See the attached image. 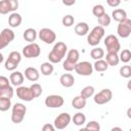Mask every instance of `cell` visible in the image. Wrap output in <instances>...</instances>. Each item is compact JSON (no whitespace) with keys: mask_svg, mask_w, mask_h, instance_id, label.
<instances>
[{"mask_svg":"<svg viewBox=\"0 0 131 131\" xmlns=\"http://www.w3.org/2000/svg\"><path fill=\"white\" fill-rule=\"evenodd\" d=\"M27 113V107L25 106V104L16 102L13 104L12 106V111H11V121L14 124H19L23 122L25 116Z\"/></svg>","mask_w":131,"mask_h":131,"instance_id":"cell-3","label":"cell"},{"mask_svg":"<svg viewBox=\"0 0 131 131\" xmlns=\"http://www.w3.org/2000/svg\"><path fill=\"white\" fill-rule=\"evenodd\" d=\"M117 33L121 38H128L131 34V19L126 18L119 23Z\"/></svg>","mask_w":131,"mask_h":131,"instance_id":"cell-9","label":"cell"},{"mask_svg":"<svg viewBox=\"0 0 131 131\" xmlns=\"http://www.w3.org/2000/svg\"><path fill=\"white\" fill-rule=\"evenodd\" d=\"M89 32V26L87 23L80 21L75 26V33L78 36H85Z\"/></svg>","mask_w":131,"mask_h":131,"instance_id":"cell-17","label":"cell"},{"mask_svg":"<svg viewBox=\"0 0 131 131\" xmlns=\"http://www.w3.org/2000/svg\"><path fill=\"white\" fill-rule=\"evenodd\" d=\"M72 120H73V122L76 126H82L86 122V116L83 113H77V114L74 115Z\"/></svg>","mask_w":131,"mask_h":131,"instance_id":"cell-26","label":"cell"},{"mask_svg":"<svg viewBox=\"0 0 131 131\" xmlns=\"http://www.w3.org/2000/svg\"><path fill=\"white\" fill-rule=\"evenodd\" d=\"M74 21H75V18H74V16L73 15H71V14H68V15H64L63 17H62V19H61V23H62V25L64 26V27H72L73 25H74Z\"/></svg>","mask_w":131,"mask_h":131,"instance_id":"cell-35","label":"cell"},{"mask_svg":"<svg viewBox=\"0 0 131 131\" xmlns=\"http://www.w3.org/2000/svg\"><path fill=\"white\" fill-rule=\"evenodd\" d=\"M93 64H91L89 61H80L77 62L75 67V72L80 76H90L93 73Z\"/></svg>","mask_w":131,"mask_h":131,"instance_id":"cell-7","label":"cell"},{"mask_svg":"<svg viewBox=\"0 0 131 131\" xmlns=\"http://www.w3.org/2000/svg\"><path fill=\"white\" fill-rule=\"evenodd\" d=\"M79 57H80V53H79V51H78L77 49H71V50L68 52V54H67V58H68L69 60L75 62V63L78 62Z\"/></svg>","mask_w":131,"mask_h":131,"instance_id":"cell-29","label":"cell"},{"mask_svg":"<svg viewBox=\"0 0 131 131\" xmlns=\"http://www.w3.org/2000/svg\"><path fill=\"white\" fill-rule=\"evenodd\" d=\"M23 37H24V39H25L26 41H28L29 43H33V42L36 40V38H37V32H36V30L33 29V28H29V29H27V30L24 32Z\"/></svg>","mask_w":131,"mask_h":131,"instance_id":"cell-20","label":"cell"},{"mask_svg":"<svg viewBox=\"0 0 131 131\" xmlns=\"http://www.w3.org/2000/svg\"><path fill=\"white\" fill-rule=\"evenodd\" d=\"M40 70H41V73L42 75L44 76H50L52 73H53V66H52V62H43L40 67Z\"/></svg>","mask_w":131,"mask_h":131,"instance_id":"cell-24","label":"cell"},{"mask_svg":"<svg viewBox=\"0 0 131 131\" xmlns=\"http://www.w3.org/2000/svg\"><path fill=\"white\" fill-rule=\"evenodd\" d=\"M90 56H91L93 59H95V60L101 59V58L104 56V51H103V49L100 48V47H94V48L90 51Z\"/></svg>","mask_w":131,"mask_h":131,"instance_id":"cell-25","label":"cell"},{"mask_svg":"<svg viewBox=\"0 0 131 131\" xmlns=\"http://www.w3.org/2000/svg\"><path fill=\"white\" fill-rule=\"evenodd\" d=\"M97 21H98V24H99V26H101V27H107V26H110V24H111V16L107 14V13H104V14H102L101 16H99V17H97Z\"/></svg>","mask_w":131,"mask_h":131,"instance_id":"cell-31","label":"cell"},{"mask_svg":"<svg viewBox=\"0 0 131 131\" xmlns=\"http://www.w3.org/2000/svg\"><path fill=\"white\" fill-rule=\"evenodd\" d=\"M94 91H95V89H94L93 86H86V87H84V88L81 90L80 95L87 99V98L91 97V96L94 94Z\"/></svg>","mask_w":131,"mask_h":131,"instance_id":"cell-30","label":"cell"},{"mask_svg":"<svg viewBox=\"0 0 131 131\" xmlns=\"http://www.w3.org/2000/svg\"><path fill=\"white\" fill-rule=\"evenodd\" d=\"M41 53V49H40V46L33 42V43H30L28 44L27 46H25L23 48V55L27 58H35V57H38Z\"/></svg>","mask_w":131,"mask_h":131,"instance_id":"cell-6","label":"cell"},{"mask_svg":"<svg viewBox=\"0 0 131 131\" xmlns=\"http://www.w3.org/2000/svg\"><path fill=\"white\" fill-rule=\"evenodd\" d=\"M119 56H120V60L122 62L127 63V62H129L131 60V51L129 49H124V50L121 51Z\"/></svg>","mask_w":131,"mask_h":131,"instance_id":"cell-32","label":"cell"},{"mask_svg":"<svg viewBox=\"0 0 131 131\" xmlns=\"http://www.w3.org/2000/svg\"><path fill=\"white\" fill-rule=\"evenodd\" d=\"M45 105L49 108H58L60 106L63 105L64 103V99L62 96L60 95H56V94H52V95H48L45 98Z\"/></svg>","mask_w":131,"mask_h":131,"instance_id":"cell-8","label":"cell"},{"mask_svg":"<svg viewBox=\"0 0 131 131\" xmlns=\"http://www.w3.org/2000/svg\"><path fill=\"white\" fill-rule=\"evenodd\" d=\"M10 80H8V78L4 77V76H1L0 77V88L1 87H6V86H9L10 85Z\"/></svg>","mask_w":131,"mask_h":131,"instance_id":"cell-43","label":"cell"},{"mask_svg":"<svg viewBox=\"0 0 131 131\" xmlns=\"http://www.w3.org/2000/svg\"><path fill=\"white\" fill-rule=\"evenodd\" d=\"M104 36V28L101 26L94 27L87 36V42L91 46H96Z\"/></svg>","mask_w":131,"mask_h":131,"instance_id":"cell-2","label":"cell"},{"mask_svg":"<svg viewBox=\"0 0 131 131\" xmlns=\"http://www.w3.org/2000/svg\"><path fill=\"white\" fill-rule=\"evenodd\" d=\"M71 120H72V118H71L70 114H68V113H61V114H59V115L54 119L53 125L55 126L56 129L62 130V129H64L66 127L69 126V124L71 123Z\"/></svg>","mask_w":131,"mask_h":131,"instance_id":"cell-10","label":"cell"},{"mask_svg":"<svg viewBox=\"0 0 131 131\" xmlns=\"http://www.w3.org/2000/svg\"><path fill=\"white\" fill-rule=\"evenodd\" d=\"M130 130H131V128H130Z\"/></svg>","mask_w":131,"mask_h":131,"instance_id":"cell-51","label":"cell"},{"mask_svg":"<svg viewBox=\"0 0 131 131\" xmlns=\"http://www.w3.org/2000/svg\"><path fill=\"white\" fill-rule=\"evenodd\" d=\"M39 38L41 41H43L46 44H52L56 40V35L54 31H52L49 28H43L39 32Z\"/></svg>","mask_w":131,"mask_h":131,"instance_id":"cell-11","label":"cell"},{"mask_svg":"<svg viewBox=\"0 0 131 131\" xmlns=\"http://www.w3.org/2000/svg\"><path fill=\"white\" fill-rule=\"evenodd\" d=\"M8 58L12 59L13 61H15L16 63H19L21 60V54L18 51H11L8 55Z\"/></svg>","mask_w":131,"mask_h":131,"instance_id":"cell-41","label":"cell"},{"mask_svg":"<svg viewBox=\"0 0 131 131\" xmlns=\"http://www.w3.org/2000/svg\"><path fill=\"white\" fill-rule=\"evenodd\" d=\"M17 66H18V63H16L15 61H13L12 59H10L8 57L4 62V67H5V69L7 71H14L17 68Z\"/></svg>","mask_w":131,"mask_h":131,"instance_id":"cell-37","label":"cell"},{"mask_svg":"<svg viewBox=\"0 0 131 131\" xmlns=\"http://www.w3.org/2000/svg\"><path fill=\"white\" fill-rule=\"evenodd\" d=\"M59 82H60L61 86H63L66 88H70V87L74 86V84H75V78L71 74H63V75L60 76Z\"/></svg>","mask_w":131,"mask_h":131,"instance_id":"cell-16","label":"cell"},{"mask_svg":"<svg viewBox=\"0 0 131 131\" xmlns=\"http://www.w3.org/2000/svg\"><path fill=\"white\" fill-rule=\"evenodd\" d=\"M112 98H113V92H112V90L105 88V89H102L101 91H99L98 93H96L94 95V98L93 99H94V102L96 104L101 105V104H105V103L110 102L112 100Z\"/></svg>","mask_w":131,"mask_h":131,"instance_id":"cell-4","label":"cell"},{"mask_svg":"<svg viewBox=\"0 0 131 131\" xmlns=\"http://www.w3.org/2000/svg\"><path fill=\"white\" fill-rule=\"evenodd\" d=\"M123 1H129V0H123Z\"/></svg>","mask_w":131,"mask_h":131,"instance_id":"cell-50","label":"cell"},{"mask_svg":"<svg viewBox=\"0 0 131 131\" xmlns=\"http://www.w3.org/2000/svg\"><path fill=\"white\" fill-rule=\"evenodd\" d=\"M56 128H55V126L54 125H52V124H45L43 127H42V130L43 131H54Z\"/></svg>","mask_w":131,"mask_h":131,"instance_id":"cell-45","label":"cell"},{"mask_svg":"<svg viewBox=\"0 0 131 131\" xmlns=\"http://www.w3.org/2000/svg\"><path fill=\"white\" fill-rule=\"evenodd\" d=\"M130 46H131V44H130Z\"/></svg>","mask_w":131,"mask_h":131,"instance_id":"cell-52","label":"cell"},{"mask_svg":"<svg viewBox=\"0 0 131 131\" xmlns=\"http://www.w3.org/2000/svg\"><path fill=\"white\" fill-rule=\"evenodd\" d=\"M21 15L16 12H12L8 17V24L11 28H17L21 24Z\"/></svg>","mask_w":131,"mask_h":131,"instance_id":"cell-18","label":"cell"},{"mask_svg":"<svg viewBox=\"0 0 131 131\" xmlns=\"http://www.w3.org/2000/svg\"><path fill=\"white\" fill-rule=\"evenodd\" d=\"M112 16H113L114 20L120 23V21H122V20L127 18V12L124 9H122V8H117V9L113 10Z\"/></svg>","mask_w":131,"mask_h":131,"instance_id":"cell-19","label":"cell"},{"mask_svg":"<svg viewBox=\"0 0 131 131\" xmlns=\"http://www.w3.org/2000/svg\"><path fill=\"white\" fill-rule=\"evenodd\" d=\"M105 60L108 63V66H118V63L120 62V56L118 55L117 52H107L106 56H105Z\"/></svg>","mask_w":131,"mask_h":131,"instance_id":"cell-21","label":"cell"},{"mask_svg":"<svg viewBox=\"0 0 131 131\" xmlns=\"http://www.w3.org/2000/svg\"><path fill=\"white\" fill-rule=\"evenodd\" d=\"M10 8V12H14L18 8V1L17 0H7Z\"/></svg>","mask_w":131,"mask_h":131,"instance_id":"cell-42","label":"cell"},{"mask_svg":"<svg viewBox=\"0 0 131 131\" xmlns=\"http://www.w3.org/2000/svg\"><path fill=\"white\" fill-rule=\"evenodd\" d=\"M120 75L123 78H131V66H123L120 68Z\"/></svg>","mask_w":131,"mask_h":131,"instance_id":"cell-34","label":"cell"},{"mask_svg":"<svg viewBox=\"0 0 131 131\" xmlns=\"http://www.w3.org/2000/svg\"><path fill=\"white\" fill-rule=\"evenodd\" d=\"M130 66H131V64H130Z\"/></svg>","mask_w":131,"mask_h":131,"instance_id":"cell-53","label":"cell"},{"mask_svg":"<svg viewBox=\"0 0 131 131\" xmlns=\"http://www.w3.org/2000/svg\"><path fill=\"white\" fill-rule=\"evenodd\" d=\"M15 35L14 32L8 28L3 29L1 34H0V49L5 48L13 39H14Z\"/></svg>","mask_w":131,"mask_h":131,"instance_id":"cell-12","label":"cell"},{"mask_svg":"<svg viewBox=\"0 0 131 131\" xmlns=\"http://www.w3.org/2000/svg\"><path fill=\"white\" fill-rule=\"evenodd\" d=\"M68 47L66 45V43L59 41L57 43L54 44L52 50L49 52L48 54V59L50 62L52 63H58L62 60V58L64 57L66 53H67Z\"/></svg>","mask_w":131,"mask_h":131,"instance_id":"cell-1","label":"cell"},{"mask_svg":"<svg viewBox=\"0 0 131 131\" xmlns=\"http://www.w3.org/2000/svg\"><path fill=\"white\" fill-rule=\"evenodd\" d=\"M93 68H94V70L96 72H104V71L107 70L108 63L106 62V60H104L102 58L101 59H97V60H95V62L93 64Z\"/></svg>","mask_w":131,"mask_h":131,"instance_id":"cell-23","label":"cell"},{"mask_svg":"<svg viewBox=\"0 0 131 131\" xmlns=\"http://www.w3.org/2000/svg\"><path fill=\"white\" fill-rule=\"evenodd\" d=\"M122 0H106V3L111 6V7H117L121 4Z\"/></svg>","mask_w":131,"mask_h":131,"instance_id":"cell-44","label":"cell"},{"mask_svg":"<svg viewBox=\"0 0 131 131\" xmlns=\"http://www.w3.org/2000/svg\"><path fill=\"white\" fill-rule=\"evenodd\" d=\"M85 129L86 130H92V131H99L100 130V125L96 121H90L89 123H87Z\"/></svg>","mask_w":131,"mask_h":131,"instance_id":"cell-39","label":"cell"},{"mask_svg":"<svg viewBox=\"0 0 131 131\" xmlns=\"http://www.w3.org/2000/svg\"><path fill=\"white\" fill-rule=\"evenodd\" d=\"M11 98L8 97H1L0 96V111L1 112H6L10 108L11 106Z\"/></svg>","mask_w":131,"mask_h":131,"instance_id":"cell-27","label":"cell"},{"mask_svg":"<svg viewBox=\"0 0 131 131\" xmlns=\"http://www.w3.org/2000/svg\"><path fill=\"white\" fill-rule=\"evenodd\" d=\"M9 80H10V82H11V84H12L13 86H17V87H18V86H20V85L24 83L25 78H24V75H23L20 72L16 71V72H12V73L10 74Z\"/></svg>","mask_w":131,"mask_h":131,"instance_id":"cell-15","label":"cell"},{"mask_svg":"<svg viewBox=\"0 0 131 131\" xmlns=\"http://www.w3.org/2000/svg\"><path fill=\"white\" fill-rule=\"evenodd\" d=\"M126 115H127V117H128L129 119H131V107H129V108L127 110V113H126Z\"/></svg>","mask_w":131,"mask_h":131,"instance_id":"cell-47","label":"cell"},{"mask_svg":"<svg viewBox=\"0 0 131 131\" xmlns=\"http://www.w3.org/2000/svg\"><path fill=\"white\" fill-rule=\"evenodd\" d=\"M76 64H77V63H75V62H73V61H71V60H69V59L67 58V59L62 62V68H63V70L67 71V72H72V71L75 70Z\"/></svg>","mask_w":131,"mask_h":131,"instance_id":"cell-38","label":"cell"},{"mask_svg":"<svg viewBox=\"0 0 131 131\" xmlns=\"http://www.w3.org/2000/svg\"><path fill=\"white\" fill-rule=\"evenodd\" d=\"M10 12V8H9V4L7 0H2L0 2V13L1 14H6Z\"/></svg>","mask_w":131,"mask_h":131,"instance_id":"cell-40","label":"cell"},{"mask_svg":"<svg viewBox=\"0 0 131 131\" xmlns=\"http://www.w3.org/2000/svg\"><path fill=\"white\" fill-rule=\"evenodd\" d=\"M92 13H93L96 17H99V16H101L102 14L105 13V9H104L103 5H101V4H96V5H94L93 8H92Z\"/></svg>","mask_w":131,"mask_h":131,"instance_id":"cell-33","label":"cell"},{"mask_svg":"<svg viewBox=\"0 0 131 131\" xmlns=\"http://www.w3.org/2000/svg\"><path fill=\"white\" fill-rule=\"evenodd\" d=\"M115 130H118V131H122V128H120V127H114V128H112V131H115Z\"/></svg>","mask_w":131,"mask_h":131,"instance_id":"cell-48","label":"cell"},{"mask_svg":"<svg viewBox=\"0 0 131 131\" xmlns=\"http://www.w3.org/2000/svg\"><path fill=\"white\" fill-rule=\"evenodd\" d=\"M0 96L1 97H8L11 98L13 96V88L9 85L6 87H1L0 88Z\"/></svg>","mask_w":131,"mask_h":131,"instance_id":"cell-28","label":"cell"},{"mask_svg":"<svg viewBox=\"0 0 131 131\" xmlns=\"http://www.w3.org/2000/svg\"><path fill=\"white\" fill-rule=\"evenodd\" d=\"M76 3V0H62V4L66 6H72Z\"/></svg>","mask_w":131,"mask_h":131,"instance_id":"cell-46","label":"cell"},{"mask_svg":"<svg viewBox=\"0 0 131 131\" xmlns=\"http://www.w3.org/2000/svg\"><path fill=\"white\" fill-rule=\"evenodd\" d=\"M127 88H128L129 90H131V80L128 81V83H127Z\"/></svg>","mask_w":131,"mask_h":131,"instance_id":"cell-49","label":"cell"},{"mask_svg":"<svg viewBox=\"0 0 131 131\" xmlns=\"http://www.w3.org/2000/svg\"><path fill=\"white\" fill-rule=\"evenodd\" d=\"M30 87H31V89H32V91H33V93H34L35 98L39 97V96L42 94V92H43L41 85H40V84H38V83H34V84H33V85H31Z\"/></svg>","mask_w":131,"mask_h":131,"instance_id":"cell-36","label":"cell"},{"mask_svg":"<svg viewBox=\"0 0 131 131\" xmlns=\"http://www.w3.org/2000/svg\"><path fill=\"white\" fill-rule=\"evenodd\" d=\"M25 77L29 80V81H32V82H35L39 79L40 77V74H39V71L36 69V68H33V67H29L25 70Z\"/></svg>","mask_w":131,"mask_h":131,"instance_id":"cell-14","label":"cell"},{"mask_svg":"<svg viewBox=\"0 0 131 131\" xmlns=\"http://www.w3.org/2000/svg\"><path fill=\"white\" fill-rule=\"evenodd\" d=\"M72 105L74 108L76 110H82L85 107L86 105V98H84L83 96L79 95V96H76L73 98L72 100Z\"/></svg>","mask_w":131,"mask_h":131,"instance_id":"cell-22","label":"cell"},{"mask_svg":"<svg viewBox=\"0 0 131 131\" xmlns=\"http://www.w3.org/2000/svg\"><path fill=\"white\" fill-rule=\"evenodd\" d=\"M16 95L19 99L25 101H32L35 99L34 93L31 89V87H25V86H18L16 89Z\"/></svg>","mask_w":131,"mask_h":131,"instance_id":"cell-13","label":"cell"},{"mask_svg":"<svg viewBox=\"0 0 131 131\" xmlns=\"http://www.w3.org/2000/svg\"><path fill=\"white\" fill-rule=\"evenodd\" d=\"M104 45L106 47L107 52H119L121 49V44L119 39L115 35H108L104 39Z\"/></svg>","mask_w":131,"mask_h":131,"instance_id":"cell-5","label":"cell"}]
</instances>
